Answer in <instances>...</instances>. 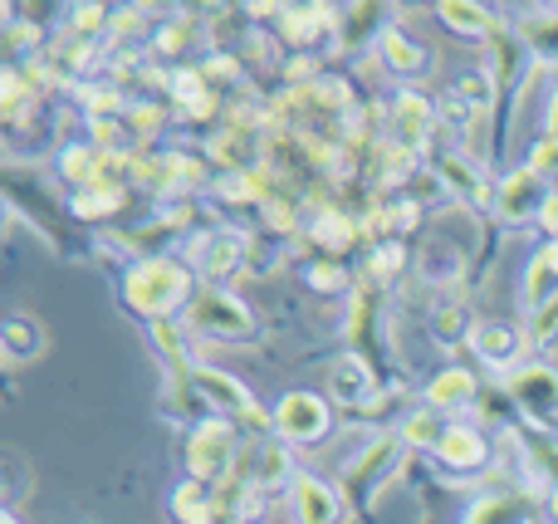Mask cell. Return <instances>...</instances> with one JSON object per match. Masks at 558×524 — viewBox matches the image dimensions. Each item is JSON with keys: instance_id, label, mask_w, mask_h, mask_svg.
Listing matches in <instances>:
<instances>
[{"instance_id": "cell-1", "label": "cell", "mask_w": 558, "mask_h": 524, "mask_svg": "<svg viewBox=\"0 0 558 524\" xmlns=\"http://www.w3.org/2000/svg\"><path fill=\"white\" fill-rule=\"evenodd\" d=\"M279 427H284V437H314V431L324 427V412L308 398H289L284 412H279Z\"/></svg>"}, {"instance_id": "cell-2", "label": "cell", "mask_w": 558, "mask_h": 524, "mask_svg": "<svg viewBox=\"0 0 558 524\" xmlns=\"http://www.w3.org/2000/svg\"><path fill=\"white\" fill-rule=\"evenodd\" d=\"M299 505H304V520L308 524H328V515H333V500H328L324 490H314V486L299 490Z\"/></svg>"}]
</instances>
